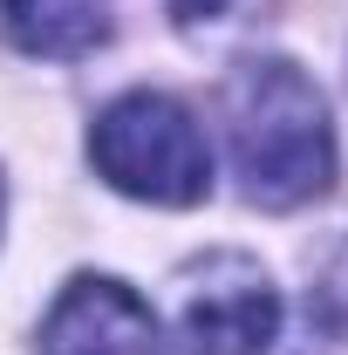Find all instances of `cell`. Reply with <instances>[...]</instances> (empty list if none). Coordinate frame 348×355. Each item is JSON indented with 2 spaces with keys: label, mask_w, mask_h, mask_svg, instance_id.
Returning <instances> with one entry per match:
<instances>
[{
  "label": "cell",
  "mask_w": 348,
  "mask_h": 355,
  "mask_svg": "<svg viewBox=\"0 0 348 355\" xmlns=\"http://www.w3.org/2000/svg\"><path fill=\"white\" fill-rule=\"evenodd\" d=\"M225 144L246 198L266 212L307 205L335 184V123L321 89L294 62L253 55L225 83Z\"/></svg>",
  "instance_id": "1"
},
{
  "label": "cell",
  "mask_w": 348,
  "mask_h": 355,
  "mask_svg": "<svg viewBox=\"0 0 348 355\" xmlns=\"http://www.w3.org/2000/svg\"><path fill=\"white\" fill-rule=\"evenodd\" d=\"M89 157L116 191L150 198V205H198L212 191V150L198 116L164 96V89H130L116 96L96 130H89Z\"/></svg>",
  "instance_id": "2"
},
{
  "label": "cell",
  "mask_w": 348,
  "mask_h": 355,
  "mask_svg": "<svg viewBox=\"0 0 348 355\" xmlns=\"http://www.w3.org/2000/svg\"><path fill=\"white\" fill-rule=\"evenodd\" d=\"M280 335V294L246 253H212L177 280V355H266Z\"/></svg>",
  "instance_id": "3"
},
{
  "label": "cell",
  "mask_w": 348,
  "mask_h": 355,
  "mask_svg": "<svg viewBox=\"0 0 348 355\" xmlns=\"http://www.w3.org/2000/svg\"><path fill=\"white\" fill-rule=\"evenodd\" d=\"M42 355H157V314L123 280L76 273L42 321Z\"/></svg>",
  "instance_id": "4"
},
{
  "label": "cell",
  "mask_w": 348,
  "mask_h": 355,
  "mask_svg": "<svg viewBox=\"0 0 348 355\" xmlns=\"http://www.w3.org/2000/svg\"><path fill=\"white\" fill-rule=\"evenodd\" d=\"M0 28L28 55L69 62L110 42V0H0Z\"/></svg>",
  "instance_id": "5"
},
{
  "label": "cell",
  "mask_w": 348,
  "mask_h": 355,
  "mask_svg": "<svg viewBox=\"0 0 348 355\" xmlns=\"http://www.w3.org/2000/svg\"><path fill=\"white\" fill-rule=\"evenodd\" d=\"M218 7H225V0H171V14H177V21H212Z\"/></svg>",
  "instance_id": "6"
}]
</instances>
